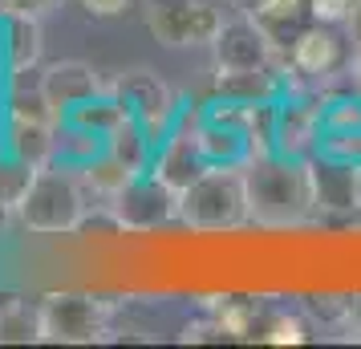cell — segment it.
Here are the masks:
<instances>
[{
    "instance_id": "6da1fadb",
    "label": "cell",
    "mask_w": 361,
    "mask_h": 349,
    "mask_svg": "<svg viewBox=\"0 0 361 349\" xmlns=\"http://www.w3.org/2000/svg\"><path fill=\"white\" fill-rule=\"evenodd\" d=\"M244 179H247V212L264 228H293V224H300L317 212L305 159L280 154V150H260L244 163Z\"/></svg>"
},
{
    "instance_id": "7a4b0ae2",
    "label": "cell",
    "mask_w": 361,
    "mask_h": 349,
    "mask_svg": "<svg viewBox=\"0 0 361 349\" xmlns=\"http://www.w3.org/2000/svg\"><path fill=\"white\" fill-rule=\"evenodd\" d=\"M179 219L191 232H235V228H244L252 219L244 166H207L179 195Z\"/></svg>"
},
{
    "instance_id": "3957f363",
    "label": "cell",
    "mask_w": 361,
    "mask_h": 349,
    "mask_svg": "<svg viewBox=\"0 0 361 349\" xmlns=\"http://www.w3.org/2000/svg\"><path fill=\"white\" fill-rule=\"evenodd\" d=\"M85 207L90 203H85L82 179L49 163L33 175L25 200L17 203V219L37 235H66V232L82 228Z\"/></svg>"
},
{
    "instance_id": "277c9868",
    "label": "cell",
    "mask_w": 361,
    "mask_h": 349,
    "mask_svg": "<svg viewBox=\"0 0 361 349\" xmlns=\"http://www.w3.org/2000/svg\"><path fill=\"white\" fill-rule=\"evenodd\" d=\"M110 313L114 305L85 293H49L37 309L41 321V341L53 345H90L110 333Z\"/></svg>"
},
{
    "instance_id": "5b68a950",
    "label": "cell",
    "mask_w": 361,
    "mask_h": 349,
    "mask_svg": "<svg viewBox=\"0 0 361 349\" xmlns=\"http://www.w3.org/2000/svg\"><path fill=\"white\" fill-rule=\"evenodd\" d=\"M147 29L154 33V41H163L171 49L212 45L215 37H219V29H224V17L207 0H150Z\"/></svg>"
},
{
    "instance_id": "8992f818",
    "label": "cell",
    "mask_w": 361,
    "mask_h": 349,
    "mask_svg": "<svg viewBox=\"0 0 361 349\" xmlns=\"http://www.w3.org/2000/svg\"><path fill=\"white\" fill-rule=\"evenodd\" d=\"M110 203L126 232H154V228H166L171 219H179V191L163 183L154 171L134 175Z\"/></svg>"
},
{
    "instance_id": "52a82bcc",
    "label": "cell",
    "mask_w": 361,
    "mask_h": 349,
    "mask_svg": "<svg viewBox=\"0 0 361 349\" xmlns=\"http://www.w3.org/2000/svg\"><path fill=\"white\" fill-rule=\"evenodd\" d=\"M309 183H312V207L341 216V212H357V159L345 150H312L309 159Z\"/></svg>"
},
{
    "instance_id": "ba28073f",
    "label": "cell",
    "mask_w": 361,
    "mask_h": 349,
    "mask_svg": "<svg viewBox=\"0 0 361 349\" xmlns=\"http://www.w3.org/2000/svg\"><path fill=\"white\" fill-rule=\"evenodd\" d=\"M215 49V69L219 73H264L276 57L272 37L260 29V20L252 17H235L224 20L219 37L212 41Z\"/></svg>"
},
{
    "instance_id": "9c48e42d",
    "label": "cell",
    "mask_w": 361,
    "mask_h": 349,
    "mask_svg": "<svg viewBox=\"0 0 361 349\" xmlns=\"http://www.w3.org/2000/svg\"><path fill=\"white\" fill-rule=\"evenodd\" d=\"M106 90H110V94L126 106V114L138 118L154 138L171 126V118H175V110H179L171 85H166L159 73H150V69H130V73L114 78Z\"/></svg>"
},
{
    "instance_id": "30bf717a",
    "label": "cell",
    "mask_w": 361,
    "mask_h": 349,
    "mask_svg": "<svg viewBox=\"0 0 361 349\" xmlns=\"http://www.w3.org/2000/svg\"><path fill=\"white\" fill-rule=\"evenodd\" d=\"M207 166H212V163H207V154H203V147H199V134L195 130H191V134L175 130L163 147L154 150V163H150V171H154L163 183H171L183 195V191L195 183Z\"/></svg>"
},
{
    "instance_id": "8fae6325",
    "label": "cell",
    "mask_w": 361,
    "mask_h": 349,
    "mask_svg": "<svg viewBox=\"0 0 361 349\" xmlns=\"http://www.w3.org/2000/svg\"><path fill=\"white\" fill-rule=\"evenodd\" d=\"M41 90H45V98H49V106L57 114H69L73 106L106 94V82L85 61H57V66H49L41 73Z\"/></svg>"
},
{
    "instance_id": "7c38bea8",
    "label": "cell",
    "mask_w": 361,
    "mask_h": 349,
    "mask_svg": "<svg viewBox=\"0 0 361 349\" xmlns=\"http://www.w3.org/2000/svg\"><path fill=\"white\" fill-rule=\"evenodd\" d=\"M321 147V110H312L305 102H280L276 122H272V150L309 159Z\"/></svg>"
},
{
    "instance_id": "4fadbf2b",
    "label": "cell",
    "mask_w": 361,
    "mask_h": 349,
    "mask_svg": "<svg viewBox=\"0 0 361 349\" xmlns=\"http://www.w3.org/2000/svg\"><path fill=\"white\" fill-rule=\"evenodd\" d=\"M345 61H349V45H345V37H337V29L325 25V20H312L309 29L293 41V66L300 73L325 78V73H337Z\"/></svg>"
},
{
    "instance_id": "5bb4252c",
    "label": "cell",
    "mask_w": 361,
    "mask_h": 349,
    "mask_svg": "<svg viewBox=\"0 0 361 349\" xmlns=\"http://www.w3.org/2000/svg\"><path fill=\"white\" fill-rule=\"evenodd\" d=\"M61 150V138H57V122H33V118H13L8 126V154L20 159L25 166H41L53 163V154Z\"/></svg>"
},
{
    "instance_id": "9a60e30c",
    "label": "cell",
    "mask_w": 361,
    "mask_h": 349,
    "mask_svg": "<svg viewBox=\"0 0 361 349\" xmlns=\"http://www.w3.org/2000/svg\"><path fill=\"white\" fill-rule=\"evenodd\" d=\"M106 150H110L130 175H142V171H150V163H154V134H150L134 114H126L114 130L106 134Z\"/></svg>"
},
{
    "instance_id": "2e32d148",
    "label": "cell",
    "mask_w": 361,
    "mask_h": 349,
    "mask_svg": "<svg viewBox=\"0 0 361 349\" xmlns=\"http://www.w3.org/2000/svg\"><path fill=\"white\" fill-rule=\"evenodd\" d=\"M256 20H260L264 33L272 37L276 49H293V41L312 25V13L309 0H268V8Z\"/></svg>"
},
{
    "instance_id": "e0dca14e",
    "label": "cell",
    "mask_w": 361,
    "mask_h": 349,
    "mask_svg": "<svg viewBox=\"0 0 361 349\" xmlns=\"http://www.w3.org/2000/svg\"><path fill=\"white\" fill-rule=\"evenodd\" d=\"M0 25H4V57H8V69H33L41 61V49H45L41 20L0 13Z\"/></svg>"
},
{
    "instance_id": "ac0fdd59",
    "label": "cell",
    "mask_w": 361,
    "mask_h": 349,
    "mask_svg": "<svg viewBox=\"0 0 361 349\" xmlns=\"http://www.w3.org/2000/svg\"><path fill=\"white\" fill-rule=\"evenodd\" d=\"M130 179H134V175L118 163L110 150H106L102 159H90V163H85V171H82V183L90 187L94 195H106V200H114L118 191L130 183Z\"/></svg>"
},
{
    "instance_id": "d6986e66",
    "label": "cell",
    "mask_w": 361,
    "mask_h": 349,
    "mask_svg": "<svg viewBox=\"0 0 361 349\" xmlns=\"http://www.w3.org/2000/svg\"><path fill=\"white\" fill-rule=\"evenodd\" d=\"M0 341H17V345L41 341V321H37V313H29L20 300H8L0 309Z\"/></svg>"
},
{
    "instance_id": "ffe728a7",
    "label": "cell",
    "mask_w": 361,
    "mask_h": 349,
    "mask_svg": "<svg viewBox=\"0 0 361 349\" xmlns=\"http://www.w3.org/2000/svg\"><path fill=\"white\" fill-rule=\"evenodd\" d=\"M33 166H25L20 159H13V163H0V200L8 203V207H17L20 200H25V191H29V183H33Z\"/></svg>"
},
{
    "instance_id": "44dd1931",
    "label": "cell",
    "mask_w": 361,
    "mask_h": 349,
    "mask_svg": "<svg viewBox=\"0 0 361 349\" xmlns=\"http://www.w3.org/2000/svg\"><path fill=\"white\" fill-rule=\"evenodd\" d=\"M61 0H0V13H8V17H49L53 8H57Z\"/></svg>"
},
{
    "instance_id": "7402d4cb",
    "label": "cell",
    "mask_w": 361,
    "mask_h": 349,
    "mask_svg": "<svg viewBox=\"0 0 361 349\" xmlns=\"http://www.w3.org/2000/svg\"><path fill=\"white\" fill-rule=\"evenodd\" d=\"M349 8H353V0H309L312 20H325V25H341V20H349Z\"/></svg>"
},
{
    "instance_id": "603a6c76",
    "label": "cell",
    "mask_w": 361,
    "mask_h": 349,
    "mask_svg": "<svg viewBox=\"0 0 361 349\" xmlns=\"http://www.w3.org/2000/svg\"><path fill=\"white\" fill-rule=\"evenodd\" d=\"M134 0H82V8L90 17H122Z\"/></svg>"
},
{
    "instance_id": "cb8c5ba5",
    "label": "cell",
    "mask_w": 361,
    "mask_h": 349,
    "mask_svg": "<svg viewBox=\"0 0 361 349\" xmlns=\"http://www.w3.org/2000/svg\"><path fill=\"white\" fill-rule=\"evenodd\" d=\"M349 41H353V49H357V61H361V0H353V8H349Z\"/></svg>"
},
{
    "instance_id": "d4e9b609",
    "label": "cell",
    "mask_w": 361,
    "mask_h": 349,
    "mask_svg": "<svg viewBox=\"0 0 361 349\" xmlns=\"http://www.w3.org/2000/svg\"><path fill=\"white\" fill-rule=\"evenodd\" d=\"M231 8H240V17H260L264 8H268V0H231Z\"/></svg>"
},
{
    "instance_id": "484cf974",
    "label": "cell",
    "mask_w": 361,
    "mask_h": 349,
    "mask_svg": "<svg viewBox=\"0 0 361 349\" xmlns=\"http://www.w3.org/2000/svg\"><path fill=\"white\" fill-rule=\"evenodd\" d=\"M13 216H17V207H8V203L0 200V235H4L8 228H13Z\"/></svg>"
},
{
    "instance_id": "4316f807",
    "label": "cell",
    "mask_w": 361,
    "mask_h": 349,
    "mask_svg": "<svg viewBox=\"0 0 361 349\" xmlns=\"http://www.w3.org/2000/svg\"><path fill=\"white\" fill-rule=\"evenodd\" d=\"M357 212H361V159H357Z\"/></svg>"
}]
</instances>
